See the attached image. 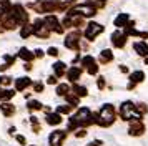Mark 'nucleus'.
Returning <instances> with one entry per match:
<instances>
[{
    "instance_id": "nucleus-1",
    "label": "nucleus",
    "mask_w": 148,
    "mask_h": 146,
    "mask_svg": "<svg viewBox=\"0 0 148 146\" xmlns=\"http://www.w3.org/2000/svg\"><path fill=\"white\" fill-rule=\"evenodd\" d=\"M113 119H115V113H113V108L110 105H105L103 108H101V111H100V118L97 119L98 123H100L101 126H108V125H112L113 123Z\"/></svg>"
},
{
    "instance_id": "nucleus-2",
    "label": "nucleus",
    "mask_w": 148,
    "mask_h": 146,
    "mask_svg": "<svg viewBox=\"0 0 148 146\" xmlns=\"http://www.w3.org/2000/svg\"><path fill=\"white\" fill-rule=\"evenodd\" d=\"M103 30V27L101 25H98V23H90L88 25V28H87V38L88 40H93L98 33Z\"/></svg>"
},
{
    "instance_id": "nucleus-3",
    "label": "nucleus",
    "mask_w": 148,
    "mask_h": 146,
    "mask_svg": "<svg viewBox=\"0 0 148 146\" xmlns=\"http://www.w3.org/2000/svg\"><path fill=\"white\" fill-rule=\"evenodd\" d=\"M65 134H67V133L60 131V130L52 133V134H50V143H52V146H60V141L65 138Z\"/></svg>"
},
{
    "instance_id": "nucleus-4",
    "label": "nucleus",
    "mask_w": 148,
    "mask_h": 146,
    "mask_svg": "<svg viewBox=\"0 0 148 146\" xmlns=\"http://www.w3.org/2000/svg\"><path fill=\"white\" fill-rule=\"evenodd\" d=\"M0 110L5 113L7 116H10V115H14V111H15V108H14V105H8V103H3V105H0Z\"/></svg>"
},
{
    "instance_id": "nucleus-5",
    "label": "nucleus",
    "mask_w": 148,
    "mask_h": 146,
    "mask_svg": "<svg viewBox=\"0 0 148 146\" xmlns=\"http://www.w3.org/2000/svg\"><path fill=\"white\" fill-rule=\"evenodd\" d=\"M30 83H32V81H30L28 78H20V80H17L15 86H17V90L20 91V90H23V88H25V86H28Z\"/></svg>"
},
{
    "instance_id": "nucleus-6",
    "label": "nucleus",
    "mask_w": 148,
    "mask_h": 146,
    "mask_svg": "<svg viewBox=\"0 0 148 146\" xmlns=\"http://www.w3.org/2000/svg\"><path fill=\"white\" fill-rule=\"evenodd\" d=\"M47 121L50 125H58V123H62V118H60V115H48Z\"/></svg>"
},
{
    "instance_id": "nucleus-7",
    "label": "nucleus",
    "mask_w": 148,
    "mask_h": 146,
    "mask_svg": "<svg viewBox=\"0 0 148 146\" xmlns=\"http://www.w3.org/2000/svg\"><path fill=\"white\" fill-rule=\"evenodd\" d=\"M80 68H72L70 72H68V78L72 80V81H75V80H78V76H80Z\"/></svg>"
},
{
    "instance_id": "nucleus-8",
    "label": "nucleus",
    "mask_w": 148,
    "mask_h": 146,
    "mask_svg": "<svg viewBox=\"0 0 148 146\" xmlns=\"http://www.w3.org/2000/svg\"><path fill=\"white\" fill-rule=\"evenodd\" d=\"M135 50H138L140 55H147L148 53V46L145 43H135Z\"/></svg>"
},
{
    "instance_id": "nucleus-9",
    "label": "nucleus",
    "mask_w": 148,
    "mask_h": 146,
    "mask_svg": "<svg viewBox=\"0 0 148 146\" xmlns=\"http://www.w3.org/2000/svg\"><path fill=\"white\" fill-rule=\"evenodd\" d=\"M53 68H55V72H57V75L60 76V75H63V70H65V65H63L62 61H58V63H55V65H53Z\"/></svg>"
},
{
    "instance_id": "nucleus-10",
    "label": "nucleus",
    "mask_w": 148,
    "mask_h": 146,
    "mask_svg": "<svg viewBox=\"0 0 148 146\" xmlns=\"http://www.w3.org/2000/svg\"><path fill=\"white\" fill-rule=\"evenodd\" d=\"M20 57L23 60H32V53L28 52V50H25V48H22L20 50Z\"/></svg>"
},
{
    "instance_id": "nucleus-11",
    "label": "nucleus",
    "mask_w": 148,
    "mask_h": 146,
    "mask_svg": "<svg viewBox=\"0 0 148 146\" xmlns=\"http://www.w3.org/2000/svg\"><path fill=\"white\" fill-rule=\"evenodd\" d=\"M75 91H77L78 96H85L87 95V88L85 86H75Z\"/></svg>"
},
{
    "instance_id": "nucleus-12",
    "label": "nucleus",
    "mask_w": 148,
    "mask_h": 146,
    "mask_svg": "<svg viewBox=\"0 0 148 146\" xmlns=\"http://www.w3.org/2000/svg\"><path fill=\"white\" fill-rule=\"evenodd\" d=\"M27 106L30 108V110H40V108H42V103H38V101H30Z\"/></svg>"
},
{
    "instance_id": "nucleus-13",
    "label": "nucleus",
    "mask_w": 148,
    "mask_h": 146,
    "mask_svg": "<svg viewBox=\"0 0 148 146\" xmlns=\"http://www.w3.org/2000/svg\"><path fill=\"white\" fill-rule=\"evenodd\" d=\"M141 80H143V73L141 72H136L132 75V81H141Z\"/></svg>"
},
{
    "instance_id": "nucleus-14",
    "label": "nucleus",
    "mask_w": 148,
    "mask_h": 146,
    "mask_svg": "<svg viewBox=\"0 0 148 146\" xmlns=\"http://www.w3.org/2000/svg\"><path fill=\"white\" fill-rule=\"evenodd\" d=\"M57 93H58V95H67L68 93V86L67 85H60L58 88H57Z\"/></svg>"
},
{
    "instance_id": "nucleus-15",
    "label": "nucleus",
    "mask_w": 148,
    "mask_h": 146,
    "mask_svg": "<svg viewBox=\"0 0 148 146\" xmlns=\"http://www.w3.org/2000/svg\"><path fill=\"white\" fill-rule=\"evenodd\" d=\"M48 55H52V57H55V55H58V50H57L55 46H52V48H48Z\"/></svg>"
},
{
    "instance_id": "nucleus-16",
    "label": "nucleus",
    "mask_w": 148,
    "mask_h": 146,
    "mask_svg": "<svg viewBox=\"0 0 148 146\" xmlns=\"http://www.w3.org/2000/svg\"><path fill=\"white\" fill-rule=\"evenodd\" d=\"M58 111H60V113H68V111H70V106H60V108H58Z\"/></svg>"
},
{
    "instance_id": "nucleus-17",
    "label": "nucleus",
    "mask_w": 148,
    "mask_h": 146,
    "mask_svg": "<svg viewBox=\"0 0 148 146\" xmlns=\"http://www.w3.org/2000/svg\"><path fill=\"white\" fill-rule=\"evenodd\" d=\"M35 90H37V91H42V90H43V85H42V83H35Z\"/></svg>"
},
{
    "instance_id": "nucleus-18",
    "label": "nucleus",
    "mask_w": 148,
    "mask_h": 146,
    "mask_svg": "<svg viewBox=\"0 0 148 146\" xmlns=\"http://www.w3.org/2000/svg\"><path fill=\"white\" fill-rule=\"evenodd\" d=\"M17 141L22 143V145H25V138H23V136H17Z\"/></svg>"
},
{
    "instance_id": "nucleus-19",
    "label": "nucleus",
    "mask_w": 148,
    "mask_h": 146,
    "mask_svg": "<svg viewBox=\"0 0 148 146\" xmlns=\"http://www.w3.org/2000/svg\"><path fill=\"white\" fill-rule=\"evenodd\" d=\"M55 81H57V80H55L53 76H50V78H48V83H55Z\"/></svg>"
},
{
    "instance_id": "nucleus-20",
    "label": "nucleus",
    "mask_w": 148,
    "mask_h": 146,
    "mask_svg": "<svg viewBox=\"0 0 148 146\" xmlns=\"http://www.w3.org/2000/svg\"><path fill=\"white\" fill-rule=\"evenodd\" d=\"M0 3H3V5H7L8 2H7V0H0Z\"/></svg>"
}]
</instances>
